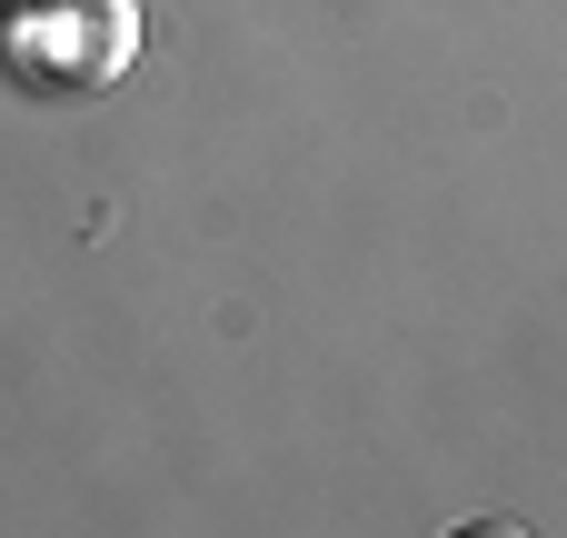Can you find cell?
Listing matches in <instances>:
<instances>
[{"label":"cell","mask_w":567,"mask_h":538,"mask_svg":"<svg viewBox=\"0 0 567 538\" xmlns=\"http://www.w3.org/2000/svg\"><path fill=\"white\" fill-rule=\"evenodd\" d=\"M140 60V0H10L0 10V70L30 100L110 90Z\"/></svg>","instance_id":"1"},{"label":"cell","mask_w":567,"mask_h":538,"mask_svg":"<svg viewBox=\"0 0 567 538\" xmlns=\"http://www.w3.org/2000/svg\"><path fill=\"white\" fill-rule=\"evenodd\" d=\"M0 10H10V0H0Z\"/></svg>","instance_id":"2"}]
</instances>
